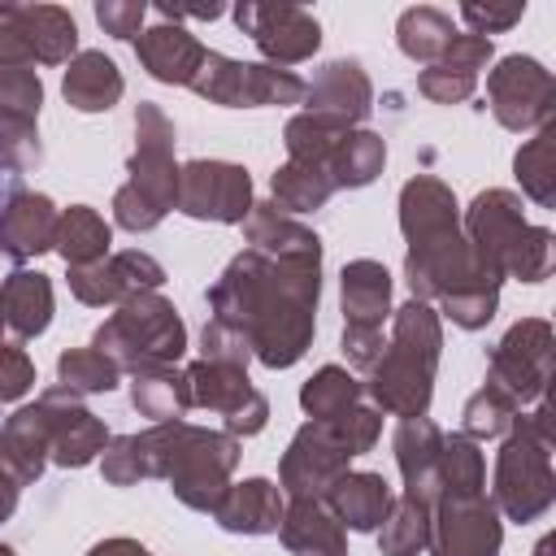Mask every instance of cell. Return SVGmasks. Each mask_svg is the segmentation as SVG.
<instances>
[{
  "instance_id": "obj_1",
  "label": "cell",
  "mask_w": 556,
  "mask_h": 556,
  "mask_svg": "<svg viewBox=\"0 0 556 556\" xmlns=\"http://www.w3.org/2000/svg\"><path fill=\"white\" fill-rule=\"evenodd\" d=\"M317 295L321 265L274 261L265 252L243 248L204 300L213 308L208 317L235 326L261 365L291 369L317 334Z\"/></svg>"
},
{
  "instance_id": "obj_2",
  "label": "cell",
  "mask_w": 556,
  "mask_h": 556,
  "mask_svg": "<svg viewBox=\"0 0 556 556\" xmlns=\"http://www.w3.org/2000/svg\"><path fill=\"white\" fill-rule=\"evenodd\" d=\"M239 439L226 430L191 421H156L139 434H117L100 452V473L109 486H135L143 478H165L174 500L208 513L222 504L230 473L239 469Z\"/></svg>"
},
{
  "instance_id": "obj_3",
  "label": "cell",
  "mask_w": 556,
  "mask_h": 556,
  "mask_svg": "<svg viewBox=\"0 0 556 556\" xmlns=\"http://www.w3.org/2000/svg\"><path fill=\"white\" fill-rule=\"evenodd\" d=\"M400 230H404V278L413 300H447L460 291H478V287H500L504 278L495 269H486L465 230H460V208L456 195L443 178L434 174H417L400 187Z\"/></svg>"
},
{
  "instance_id": "obj_4",
  "label": "cell",
  "mask_w": 556,
  "mask_h": 556,
  "mask_svg": "<svg viewBox=\"0 0 556 556\" xmlns=\"http://www.w3.org/2000/svg\"><path fill=\"white\" fill-rule=\"evenodd\" d=\"M443 356V321L426 300H408L391 308V339L369 369L365 395L378 413H391L400 421L426 417L434 395V369Z\"/></svg>"
},
{
  "instance_id": "obj_5",
  "label": "cell",
  "mask_w": 556,
  "mask_h": 556,
  "mask_svg": "<svg viewBox=\"0 0 556 556\" xmlns=\"http://www.w3.org/2000/svg\"><path fill=\"white\" fill-rule=\"evenodd\" d=\"M126 182L113 191V222L130 235L156 230L178 204V165H174V122L161 104L139 100L135 109V152L126 161Z\"/></svg>"
},
{
  "instance_id": "obj_6",
  "label": "cell",
  "mask_w": 556,
  "mask_h": 556,
  "mask_svg": "<svg viewBox=\"0 0 556 556\" xmlns=\"http://www.w3.org/2000/svg\"><path fill=\"white\" fill-rule=\"evenodd\" d=\"M465 239L473 256L495 269L500 278H521V282H543L552 274V230L530 226L521 213V195L504 187H486L473 195L465 208Z\"/></svg>"
},
{
  "instance_id": "obj_7",
  "label": "cell",
  "mask_w": 556,
  "mask_h": 556,
  "mask_svg": "<svg viewBox=\"0 0 556 556\" xmlns=\"http://www.w3.org/2000/svg\"><path fill=\"white\" fill-rule=\"evenodd\" d=\"M552 408L539 400L534 413H517L500 452H495V478H491V504L508 521L526 526L539 521L556 500V473H552Z\"/></svg>"
},
{
  "instance_id": "obj_8",
  "label": "cell",
  "mask_w": 556,
  "mask_h": 556,
  "mask_svg": "<svg viewBox=\"0 0 556 556\" xmlns=\"http://www.w3.org/2000/svg\"><path fill=\"white\" fill-rule=\"evenodd\" d=\"M91 348H100L122 374L135 378L148 369L178 365L187 352V326L161 291H139L117 304V313L96 330Z\"/></svg>"
},
{
  "instance_id": "obj_9",
  "label": "cell",
  "mask_w": 556,
  "mask_h": 556,
  "mask_svg": "<svg viewBox=\"0 0 556 556\" xmlns=\"http://www.w3.org/2000/svg\"><path fill=\"white\" fill-rule=\"evenodd\" d=\"M304 78L278 65L261 61H235L226 52H204L200 74L191 78V91L208 104L226 109H265V104H300L304 100Z\"/></svg>"
},
{
  "instance_id": "obj_10",
  "label": "cell",
  "mask_w": 556,
  "mask_h": 556,
  "mask_svg": "<svg viewBox=\"0 0 556 556\" xmlns=\"http://www.w3.org/2000/svg\"><path fill=\"white\" fill-rule=\"evenodd\" d=\"M552 348H556L552 321L547 317H521L491 348L486 382L500 387L517 408L539 404L543 391H547V382H552Z\"/></svg>"
},
{
  "instance_id": "obj_11",
  "label": "cell",
  "mask_w": 556,
  "mask_h": 556,
  "mask_svg": "<svg viewBox=\"0 0 556 556\" xmlns=\"http://www.w3.org/2000/svg\"><path fill=\"white\" fill-rule=\"evenodd\" d=\"M486 100L491 113L504 130H543L552 122V104H556V83L543 70V61L534 56H504L491 74H486Z\"/></svg>"
},
{
  "instance_id": "obj_12",
  "label": "cell",
  "mask_w": 556,
  "mask_h": 556,
  "mask_svg": "<svg viewBox=\"0 0 556 556\" xmlns=\"http://www.w3.org/2000/svg\"><path fill=\"white\" fill-rule=\"evenodd\" d=\"M252 178L235 161H187L178 165V213L195 222H222V226H243L252 213Z\"/></svg>"
},
{
  "instance_id": "obj_13",
  "label": "cell",
  "mask_w": 556,
  "mask_h": 556,
  "mask_svg": "<svg viewBox=\"0 0 556 556\" xmlns=\"http://www.w3.org/2000/svg\"><path fill=\"white\" fill-rule=\"evenodd\" d=\"M187 387H191V408L222 413L226 434H235V439H252L269 421V400L252 387L248 369H239V365L191 361L187 365Z\"/></svg>"
},
{
  "instance_id": "obj_14",
  "label": "cell",
  "mask_w": 556,
  "mask_h": 556,
  "mask_svg": "<svg viewBox=\"0 0 556 556\" xmlns=\"http://www.w3.org/2000/svg\"><path fill=\"white\" fill-rule=\"evenodd\" d=\"M504 521L491 495H439L430 508V556H500Z\"/></svg>"
},
{
  "instance_id": "obj_15",
  "label": "cell",
  "mask_w": 556,
  "mask_h": 556,
  "mask_svg": "<svg viewBox=\"0 0 556 556\" xmlns=\"http://www.w3.org/2000/svg\"><path fill=\"white\" fill-rule=\"evenodd\" d=\"M235 26L256 43L265 65H300L321 48V26L300 4H239Z\"/></svg>"
},
{
  "instance_id": "obj_16",
  "label": "cell",
  "mask_w": 556,
  "mask_h": 556,
  "mask_svg": "<svg viewBox=\"0 0 556 556\" xmlns=\"http://www.w3.org/2000/svg\"><path fill=\"white\" fill-rule=\"evenodd\" d=\"M39 413L48 421V460L61 469H83L91 465L104 447H109V430L104 421L70 391V387H48L39 391Z\"/></svg>"
},
{
  "instance_id": "obj_17",
  "label": "cell",
  "mask_w": 556,
  "mask_h": 556,
  "mask_svg": "<svg viewBox=\"0 0 556 556\" xmlns=\"http://www.w3.org/2000/svg\"><path fill=\"white\" fill-rule=\"evenodd\" d=\"M348 460L352 456L339 447L326 421H304L278 460V491L287 500H321L326 486L348 473Z\"/></svg>"
},
{
  "instance_id": "obj_18",
  "label": "cell",
  "mask_w": 556,
  "mask_h": 556,
  "mask_svg": "<svg viewBox=\"0 0 556 556\" xmlns=\"http://www.w3.org/2000/svg\"><path fill=\"white\" fill-rule=\"evenodd\" d=\"M165 282V265L139 248H126V252H109L104 261L96 265H83V269H70V291L78 304H91V308H117L126 304L130 295L139 291H156Z\"/></svg>"
},
{
  "instance_id": "obj_19",
  "label": "cell",
  "mask_w": 556,
  "mask_h": 556,
  "mask_svg": "<svg viewBox=\"0 0 556 556\" xmlns=\"http://www.w3.org/2000/svg\"><path fill=\"white\" fill-rule=\"evenodd\" d=\"M369 109H374V87L356 56L326 61L304 87V113H317L343 130H356L369 117Z\"/></svg>"
},
{
  "instance_id": "obj_20",
  "label": "cell",
  "mask_w": 556,
  "mask_h": 556,
  "mask_svg": "<svg viewBox=\"0 0 556 556\" xmlns=\"http://www.w3.org/2000/svg\"><path fill=\"white\" fill-rule=\"evenodd\" d=\"M56 217L61 213L43 191L9 187L0 200V256L22 265V261L48 252L56 239Z\"/></svg>"
},
{
  "instance_id": "obj_21",
  "label": "cell",
  "mask_w": 556,
  "mask_h": 556,
  "mask_svg": "<svg viewBox=\"0 0 556 556\" xmlns=\"http://www.w3.org/2000/svg\"><path fill=\"white\" fill-rule=\"evenodd\" d=\"M491 56H495L491 39L460 30V35L452 39V48H447L434 65H426V70L417 74V91H421L430 104H460V100L473 96L478 74L486 70Z\"/></svg>"
},
{
  "instance_id": "obj_22",
  "label": "cell",
  "mask_w": 556,
  "mask_h": 556,
  "mask_svg": "<svg viewBox=\"0 0 556 556\" xmlns=\"http://www.w3.org/2000/svg\"><path fill=\"white\" fill-rule=\"evenodd\" d=\"M204 52H208V48H204L187 26H174V22L143 26L139 39H135L139 65H143L156 83H169V87H191V78L200 74Z\"/></svg>"
},
{
  "instance_id": "obj_23",
  "label": "cell",
  "mask_w": 556,
  "mask_h": 556,
  "mask_svg": "<svg viewBox=\"0 0 556 556\" xmlns=\"http://www.w3.org/2000/svg\"><path fill=\"white\" fill-rule=\"evenodd\" d=\"M395 465L404 473V495L434 508L439 500V452H443V430L430 421V417H408L400 421L395 439Z\"/></svg>"
},
{
  "instance_id": "obj_24",
  "label": "cell",
  "mask_w": 556,
  "mask_h": 556,
  "mask_svg": "<svg viewBox=\"0 0 556 556\" xmlns=\"http://www.w3.org/2000/svg\"><path fill=\"white\" fill-rule=\"evenodd\" d=\"M321 504L334 513V521H339L343 530L374 534V530L382 526V517L391 513L395 495H391V486H387V478H382V473L348 469V473H339V478L326 486Z\"/></svg>"
},
{
  "instance_id": "obj_25",
  "label": "cell",
  "mask_w": 556,
  "mask_h": 556,
  "mask_svg": "<svg viewBox=\"0 0 556 556\" xmlns=\"http://www.w3.org/2000/svg\"><path fill=\"white\" fill-rule=\"evenodd\" d=\"M243 235L252 252H265L274 261H308L321 265V239L317 230H308L304 222H295L291 213H282L274 200L269 204H252V213L243 217Z\"/></svg>"
},
{
  "instance_id": "obj_26",
  "label": "cell",
  "mask_w": 556,
  "mask_h": 556,
  "mask_svg": "<svg viewBox=\"0 0 556 556\" xmlns=\"http://www.w3.org/2000/svg\"><path fill=\"white\" fill-rule=\"evenodd\" d=\"M339 300H343V330H382L391 317V274L382 261H348L339 274Z\"/></svg>"
},
{
  "instance_id": "obj_27",
  "label": "cell",
  "mask_w": 556,
  "mask_h": 556,
  "mask_svg": "<svg viewBox=\"0 0 556 556\" xmlns=\"http://www.w3.org/2000/svg\"><path fill=\"white\" fill-rule=\"evenodd\" d=\"M282 508H287V495L278 491V482L243 478V482L226 486L222 504L213 508V521L230 534H278Z\"/></svg>"
},
{
  "instance_id": "obj_28",
  "label": "cell",
  "mask_w": 556,
  "mask_h": 556,
  "mask_svg": "<svg viewBox=\"0 0 556 556\" xmlns=\"http://www.w3.org/2000/svg\"><path fill=\"white\" fill-rule=\"evenodd\" d=\"M278 539L291 556H348V530L321 500H287Z\"/></svg>"
},
{
  "instance_id": "obj_29",
  "label": "cell",
  "mask_w": 556,
  "mask_h": 556,
  "mask_svg": "<svg viewBox=\"0 0 556 556\" xmlns=\"http://www.w3.org/2000/svg\"><path fill=\"white\" fill-rule=\"evenodd\" d=\"M0 321L13 330L17 343L39 339L52 321V282L39 269H13L0 282Z\"/></svg>"
},
{
  "instance_id": "obj_30",
  "label": "cell",
  "mask_w": 556,
  "mask_h": 556,
  "mask_svg": "<svg viewBox=\"0 0 556 556\" xmlns=\"http://www.w3.org/2000/svg\"><path fill=\"white\" fill-rule=\"evenodd\" d=\"M122 91H126L122 70L113 65V56H104V52H96V48L78 52V56L70 61L65 78H61L65 104L78 109V113H109V109L122 100Z\"/></svg>"
},
{
  "instance_id": "obj_31",
  "label": "cell",
  "mask_w": 556,
  "mask_h": 556,
  "mask_svg": "<svg viewBox=\"0 0 556 556\" xmlns=\"http://www.w3.org/2000/svg\"><path fill=\"white\" fill-rule=\"evenodd\" d=\"M0 465L22 482L30 486L43 465H48V421L39 413V404H26L17 408L4 426H0Z\"/></svg>"
},
{
  "instance_id": "obj_32",
  "label": "cell",
  "mask_w": 556,
  "mask_h": 556,
  "mask_svg": "<svg viewBox=\"0 0 556 556\" xmlns=\"http://www.w3.org/2000/svg\"><path fill=\"white\" fill-rule=\"evenodd\" d=\"M109 243H113V226H109L91 204H70V208H61L52 248L65 256L70 269H83V265L104 261V256L113 252Z\"/></svg>"
},
{
  "instance_id": "obj_33",
  "label": "cell",
  "mask_w": 556,
  "mask_h": 556,
  "mask_svg": "<svg viewBox=\"0 0 556 556\" xmlns=\"http://www.w3.org/2000/svg\"><path fill=\"white\" fill-rule=\"evenodd\" d=\"M382 165H387V143H382V135H374V130H365V126L348 130V135L330 148V156H326V174H330L334 191L369 187V182L382 174Z\"/></svg>"
},
{
  "instance_id": "obj_34",
  "label": "cell",
  "mask_w": 556,
  "mask_h": 556,
  "mask_svg": "<svg viewBox=\"0 0 556 556\" xmlns=\"http://www.w3.org/2000/svg\"><path fill=\"white\" fill-rule=\"evenodd\" d=\"M22 22L39 65H70L78 56V22L61 4H22Z\"/></svg>"
},
{
  "instance_id": "obj_35",
  "label": "cell",
  "mask_w": 556,
  "mask_h": 556,
  "mask_svg": "<svg viewBox=\"0 0 556 556\" xmlns=\"http://www.w3.org/2000/svg\"><path fill=\"white\" fill-rule=\"evenodd\" d=\"M456 35H460V30L452 26V17H447L443 9H434V4H413V9H404L400 22H395V43H400V52H404L408 61H417V65H434V61L452 48Z\"/></svg>"
},
{
  "instance_id": "obj_36",
  "label": "cell",
  "mask_w": 556,
  "mask_h": 556,
  "mask_svg": "<svg viewBox=\"0 0 556 556\" xmlns=\"http://www.w3.org/2000/svg\"><path fill=\"white\" fill-rule=\"evenodd\" d=\"M130 404L139 408V417L156 421H182L191 413V387H187V369L165 365V369H148L135 374L130 382Z\"/></svg>"
},
{
  "instance_id": "obj_37",
  "label": "cell",
  "mask_w": 556,
  "mask_h": 556,
  "mask_svg": "<svg viewBox=\"0 0 556 556\" xmlns=\"http://www.w3.org/2000/svg\"><path fill=\"white\" fill-rule=\"evenodd\" d=\"M269 191H274V204H278L282 213H317V208L330 204L334 182H330L326 165H313V161H287V165L274 169Z\"/></svg>"
},
{
  "instance_id": "obj_38",
  "label": "cell",
  "mask_w": 556,
  "mask_h": 556,
  "mask_svg": "<svg viewBox=\"0 0 556 556\" xmlns=\"http://www.w3.org/2000/svg\"><path fill=\"white\" fill-rule=\"evenodd\" d=\"M365 400V387L356 382L352 369L343 365H321L304 387H300V408L308 413V421H334L339 413L356 408Z\"/></svg>"
},
{
  "instance_id": "obj_39",
  "label": "cell",
  "mask_w": 556,
  "mask_h": 556,
  "mask_svg": "<svg viewBox=\"0 0 556 556\" xmlns=\"http://www.w3.org/2000/svg\"><path fill=\"white\" fill-rule=\"evenodd\" d=\"M513 174L521 182V195H530L539 208H552L556 204V130H552V122L530 143L517 148Z\"/></svg>"
},
{
  "instance_id": "obj_40",
  "label": "cell",
  "mask_w": 556,
  "mask_h": 556,
  "mask_svg": "<svg viewBox=\"0 0 556 556\" xmlns=\"http://www.w3.org/2000/svg\"><path fill=\"white\" fill-rule=\"evenodd\" d=\"M486 491V460L478 452L473 439L443 434V452H439V495H482Z\"/></svg>"
},
{
  "instance_id": "obj_41",
  "label": "cell",
  "mask_w": 556,
  "mask_h": 556,
  "mask_svg": "<svg viewBox=\"0 0 556 556\" xmlns=\"http://www.w3.org/2000/svg\"><path fill=\"white\" fill-rule=\"evenodd\" d=\"M374 534H378V552L382 556H417L430 543V508L408 500V495H400Z\"/></svg>"
},
{
  "instance_id": "obj_42",
  "label": "cell",
  "mask_w": 556,
  "mask_h": 556,
  "mask_svg": "<svg viewBox=\"0 0 556 556\" xmlns=\"http://www.w3.org/2000/svg\"><path fill=\"white\" fill-rule=\"evenodd\" d=\"M56 378L74 395H109L122 382V369L100 348H70L56 356Z\"/></svg>"
},
{
  "instance_id": "obj_43",
  "label": "cell",
  "mask_w": 556,
  "mask_h": 556,
  "mask_svg": "<svg viewBox=\"0 0 556 556\" xmlns=\"http://www.w3.org/2000/svg\"><path fill=\"white\" fill-rule=\"evenodd\" d=\"M517 413H521V408H517L500 387H491V382H486V387H478V391L465 400V408H460V434H465V439H473V443L504 439Z\"/></svg>"
},
{
  "instance_id": "obj_44",
  "label": "cell",
  "mask_w": 556,
  "mask_h": 556,
  "mask_svg": "<svg viewBox=\"0 0 556 556\" xmlns=\"http://www.w3.org/2000/svg\"><path fill=\"white\" fill-rule=\"evenodd\" d=\"M43 104V83L30 65H4L0 70V117L9 122H35Z\"/></svg>"
},
{
  "instance_id": "obj_45",
  "label": "cell",
  "mask_w": 556,
  "mask_h": 556,
  "mask_svg": "<svg viewBox=\"0 0 556 556\" xmlns=\"http://www.w3.org/2000/svg\"><path fill=\"white\" fill-rule=\"evenodd\" d=\"M39 161H43V148H39L35 122H9V117H0V174L17 178V174L39 169Z\"/></svg>"
},
{
  "instance_id": "obj_46",
  "label": "cell",
  "mask_w": 556,
  "mask_h": 556,
  "mask_svg": "<svg viewBox=\"0 0 556 556\" xmlns=\"http://www.w3.org/2000/svg\"><path fill=\"white\" fill-rule=\"evenodd\" d=\"M330 426V434L339 439V447L348 452V456H365L374 443H378V434H382V413L374 408V404H356V408H348V413H339L334 421H326Z\"/></svg>"
},
{
  "instance_id": "obj_47",
  "label": "cell",
  "mask_w": 556,
  "mask_h": 556,
  "mask_svg": "<svg viewBox=\"0 0 556 556\" xmlns=\"http://www.w3.org/2000/svg\"><path fill=\"white\" fill-rule=\"evenodd\" d=\"M200 361H217V365H239V369H248L252 348H248V339H243L235 326L208 317L204 330H200Z\"/></svg>"
},
{
  "instance_id": "obj_48",
  "label": "cell",
  "mask_w": 556,
  "mask_h": 556,
  "mask_svg": "<svg viewBox=\"0 0 556 556\" xmlns=\"http://www.w3.org/2000/svg\"><path fill=\"white\" fill-rule=\"evenodd\" d=\"M35 387V361L26 356V348L22 343H0V400L4 404H13V400H22L26 391Z\"/></svg>"
},
{
  "instance_id": "obj_49",
  "label": "cell",
  "mask_w": 556,
  "mask_h": 556,
  "mask_svg": "<svg viewBox=\"0 0 556 556\" xmlns=\"http://www.w3.org/2000/svg\"><path fill=\"white\" fill-rule=\"evenodd\" d=\"M4 65H35V48L22 22V4H0V70Z\"/></svg>"
},
{
  "instance_id": "obj_50",
  "label": "cell",
  "mask_w": 556,
  "mask_h": 556,
  "mask_svg": "<svg viewBox=\"0 0 556 556\" xmlns=\"http://www.w3.org/2000/svg\"><path fill=\"white\" fill-rule=\"evenodd\" d=\"M521 17H526V4H473V0L460 4V22L469 26V35H482V39L517 26Z\"/></svg>"
},
{
  "instance_id": "obj_51",
  "label": "cell",
  "mask_w": 556,
  "mask_h": 556,
  "mask_svg": "<svg viewBox=\"0 0 556 556\" xmlns=\"http://www.w3.org/2000/svg\"><path fill=\"white\" fill-rule=\"evenodd\" d=\"M143 17H148V4L143 0H100L96 4V22L113 39H139Z\"/></svg>"
},
{
  "instance_id": "obj_52",
  "label": "cell",
  "mask_w": 556,
  "mask_h": 556,
  "mask_svg": "<svg viewBox=\"0 0 556 556\" xmlns=\"http://www.w3.org/2000/svg\"><path fill=\"white\" fill-rule=\"evenodd\" d=\"M87 556H152V552H148L143 543H135V539H122V534H117V539H100Z\"/></svg>"
},
{
  "instance_id": "obj_53",
  "label": "cell",
  "mask_w": 556,
  "mask_h": 556,
  "mask_svg": "<svg viewBox=\"0 0 556 556\" xmlns=\"http://www.w3.org/2000/svg\"><path fill=\"white\" fill-rule=\"evenodd\" d=\"M17 495H22V482L0 465V521H9L13 517V508H17Z\"/></svg>"
},
{
  "instance_id": "obj_54",
  "label": "cell",
  "mask_w": 556,
  "mask_h": 556,
  "mask_svg": "<svg viewBox=\"0 0 556 556\" xmlns=\"http://www.w3.org/2000/svg\"><path fill=\"white\" fill-rule=\"evenodd\" d=\"M534 556H552V539H539V547H534Z\"/></svg>"
},
{
  "instance_id": "obj_55",
  "label": "cell",
  "mask_w": 556,
  "mask_h": 556,
  "mask_svg": "<svg viewBox=\"0 0 556 556\" xmlns=\"http://www.w3.org/2000/svg\"><path fill=\"white\" fill-rule=\"evenodd\" d=\"M0 556H13V547H4V543H0Z\"/></svg>"
},
{
  "instance_id": "obj_56",
  "label": "cell",
  "mask_w": 556,
  "mask_h": 556,
  "mask_svg": "<svg viewBox=\"0 0 556 556\" xmlns=\"http://www.w3.org/2000/svg\"><path fill=\"white\" fill-rule=\"evenodd\" d=\"M0 343H4V321H0Z\"/></svg>"
}]
</instances>
